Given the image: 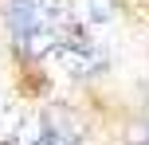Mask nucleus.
Segmentation results:
<instances>
[{"label":"nucleus","instance_id":"obj_4","mask_svg":"<svg viewBox=\"0 0 149 145\" xmlns=\"http://www.w3.org/2000/svg\"><path fill=\"white\" fill-rule=\"evenodd\" d=\"M114 0H74V16H79L82 24H110L114 20Z\"/></svg>","mask_w":149,"mask_h":145},{"label":"nucleus","instance_id":"obj_1","mask_svg":"<svg viewBox=\"0 0 149 145\" xmlns=\"http://www.w3.org/2000/svg\"><path fill=\"white\" fill-rule=\"evenodd\" d=\"M8 31L16 47L28 55H43L59 43L63 35V8L59 0H8L4 8Z\"/></svg>","mask_w":149,"mask_h":145},{"label":"nucleus","instance_id":"obj_3","mask_svg":"<svg viewBox=\"0 0 149 145\" xmlns=\"http://www.w3.org/2000/svg\"><path fill=\"white\" fill-rule=\"evenodd\" d=\"M47 55H51V59L59 63L67 75H74V78L98 75V71H106V63H110L106 47L98 43L94 35H86V31H63L59 43H55Z\"/></svg>","mask_w":149,"mask_h":145},{"label":"nucleus","instance_id":"obj_2","mask_svg":"<svg viewBox=\"0 0 149 145\" xmlns=\"http://www.w3.org/2000/svg\"><path fill=\"white\" fill-rule=\"evenodd\" d=\"M86 130L79 118L67 110H47V114H31L16 126L12 145H82Z\"/></svg>","mask_w":149,"mask_h":145}]
</instances>
